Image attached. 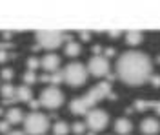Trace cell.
<instances>
[{
  "instance_id": "cell-18",
  "label": "cell",
  "mask_w": 160,
  "mask_h": 135,
  "mask_svg": "<svg viewBox=\"0 0 160 135\" xmlns=\"http://www.w3.org/2000/svg\"><path fill=\"white\" fill-rule=\"evenodd\" d=\"M53 132H55V135H68L69 133V124L66 121H57L53 126Z\"/></svg>"
},
{
  "instance_id": "cell-22",
  "label": "cell",
  "mask_w": 160,
  "mask_h": 135,
  "mask_svg": "<svg viewBox=\"0 0 160 135\" xmlns=\"http://www.w3.org/2000/svg\"><path fill=\"white\" fill-rule=\"evenodd\" d=\"M38 66H40V59H37V57H29L28 59V71H35Z\"/></svg>"
},
{
  "instance_id": "cell-14",
  "label": "cell",
  "mask_w": 160,
  "mask_h": 135,
  "mask_svg": "<svg viewBox=\"0 0 160 135\" xmlns=\"http://www.w3.org/2000/svg\"><path fill=\"white\" fill-rule=\"evenodd\" d=\"M133 130V124H131L129 119H117V122H115V132L120 135H128Z\"/></svg>"
},
{
  "instance_id": "cell-28",
  "label": "cell",
  "mask_w": 160,
  "mask_h": 135,
  "mask_svg": "<svg viewBox=\"0 0 160 135\" xmlns=\"http://www.w3.org/2000/svg\"><path fill=\"white\" fill-rule=\"evenodd\" d=\"M8 59H9V53H8V51H2V49H0V62H6Z\"/></svg>"
},
{
  "instance_id": "cell-32",
  "label": "cell",
  "mask_w": 160,
  "mask_h": 135,
  "mask_svg": "<svg viewBox=\"0 0 160 135\" xmlns=\"http://www.w3.org/2000/svg\"><path fill=\"white\" fill-rule=\"evenodd\" d=\"M88 135H95V133H93V132H89V133H88Z\"/></svg>"
},
{
  "instance_id": "cell-13",
  "label": "cell",
  "mask_w": 160,
  "mask_h": 135,
  "mask_svg": "<svg viewBox=\"0 0 160 135\" xmlns=\"http://www.w3.org/2000/svg\"><path fill=\"white\" fill-rule=\"evenodd\" d=\"M149 108H153L155 112H160V102L158 101H137L133 106V110H137V112H144Z\"/></svg>"
},
{
  "instance_id": "cell-3",
  "label": "cell",
  "mask_w": 160,
  "mask_h": 135,
  "mask_svg": "<svg viewBox=\"0 0 160 135\" xmlns=\"http://www.w3.org/2000/svg\"><path fill=\"white\" fill-rule=\"evenodd\" d=\"M24 130L29 135H44L49 130V119L48 115L40 113V112H31V113L24 115Z\"/></svg>"
},
{
  "instance_id": "cell-21",
  "label": "cell",
  "mask_w": 160,
  "mask_h": 135,
  "mask_svg": "<svg viewBox=\"0 0 160 135\" xmlns=\"http://www.w3.org/2000/svg\"><path fill=\"white\" fill-rule=\"evenodd\" d=\"M69 130H73V133H77V135H82V133H86V124L84 122H80V121H77V122H73V126H71Z\"/></svg>"
},
{
  "instance_id": "cell-16",
  "label": "cell",
  "mask_w": 160,
  "mask_h": 135,
  "mask_svg": "<svg viewBox=\"0 0 160 135\" xmlns=\"http://www.w3.org/2000/svg\"><path fill=\"white\" fill-rule=\"evenodd\" d=\"M126 42L129 44V46H137L142 42V33L137 31V29H133V31H128L126 33Z\"/></svg>"
},
{
  "instance_id": "cell-26",
  "label": "cell",
  "mask_w": 160,
  "mask_h": 135,
  "mask_svg": "<svg viewBox=\"0 0 160 135\" xmlns=\"http://www.w3.org/2000/svg\"><path fill=\"white\" fill-rule=\"evenodd\" d=\"M148 80H151V84H153V86L157 88V86L160 84V77H158V75H151V77L148 79Z\"/></svg>"
},
{
  "instance_id": "cell-25",
  "label": "cell",
  "mask_w": 160,
  "mask_h": 135,
  "mask_svg": "<svg viewBox=\"0 0 160 135\" xmlns=\"http://www.w3.org/2000/svg\"><path fill=\"white\" fill-rule=\"evenodd\" d=\"M113 55H115V49H113V48H106V49H104V55H102V57H106V59L109 60V57H113Z\"/></svg>"
},
{
  "instance_id": "cell-1",
  "label": "cell",
  "mask_w": 160,
  "mask_h": 135,
  "mask_svg": "<svg viewBox=\"0 0 160 135\" xmlns=\"http://www.w3.org/2000/svg\"><path fill=\"white\" fill-rule=\"evenodd\" d=\"M117 75L128 86H140L153 75V62L142 51H126L117 62Z\"/></svg>"
},
{
  "instance_id": "cell-29",
  "label": "cell",
  "mask_w": 160,
  "mask_h": 135,
  "mask_svg": "<svg viewBox=\"0 0 160 135\" xmlns=\"http://www.w3.org/2000/svg\"><path fill=\"white\" fill-rule=\"evenodd\" d=\"M100 51H102L100 46H95V48H93V53H95V55H100Z\"/></svg>"
},
{
  "instance_id": "cell-2",
  "label": "cell",
  "mask_w": 160,
  "mask_h": 135,
  "mask_svg": "<svg viewBox=\"0 0 160 135\" xmlns=\"http://www.w3.org/2000/svg\"><path fill=\"white\" fill-rule=\"evenodd\" d=\"M102 99H111V101L117 99V97L113 95V91H111V82H108V80L98 82L97 86H93L86 95H82L78 99L71 101L69 110H71V113H75V115H86L89 110H93L95 104L98 102V101H102Z\"/></svg>"
},
{
  "instance_id": "cell-17",
  "label": "cell",
  "mask_w": 160,
  "mask_h": 135,
  "mask_svg": "<svg viewBox=\"0 0 160 135\" xmlns=\"http://www.w3.org/2000/svg\"><path fill=\"white\" fill-rule=\"evenodd\" d=\"M66 55L68 57H77V55H80V44L75 40H69L66 42Z\"/></svg>"
},
{
  "instance_id": "cell-6",
  "label": "cell",
  "mask_w": 160,
  "mask_h": 135,
  "mask_svg": "<svg viewBox=\"0 0 160 135\" xmlns=\"http://www.w3.org/2000/svg\"><path fill=\"white\" fill-rule=\"evenodd\" d=\"M109 122V115L106 113L104 110H98V108H93L89 110L88 113H86V128L93 132V133H97V132H102L106 126Z\"/></svg>"
},
{
  "instance_id": "cell-7",
  "label": "cell",
  "mask_w": 160,
  "mask_h": 135,
  "mask_svg": "<svg viewBox=\"0 0 160 135\" xmlns=\"http://www.w3.org/2000/svg\"><path fill=\"white\" fill-rule=\"evenodd\" d=\"M38 104H42V106L48 108V110H55V108L62 106V104H64V93H62V90H60V88H55V86L46 88V90L40 93Z\"/></svg>"
},
{
  "instance_id": "cell-8",
  "label": "cell",
  "mask_w": 160,
  "mask_h": 135,
  "mask_svg": "<svg viewBox=\"0 0 160 135\" xmlns=\"http://www.w3.org/2000/svg\"><path fill=\"white\" fill-rule=\"evenodd\" d=\"M88 70L93 77H108L109 75V60L102 55H95L88 64Z\"/></svg>"
},
{
  "instance_id": "cell-19",
  "label": "cell",
  "mask_w": 160,
  "mask_h": 135,
  "mask_svg": "<svg viewBox=\"0 0 160 135\" xmlns=\"http://www.w3.org/2000/svg\"><path fill=\"white\" fill-rule=\"evenodd\" d=\"M48 82H51L55 88H58V84L64 82V77H62V71H53L49 73V79H48Z\"/></svg>"
},
{
  "instance_id": "cell-15",
  "label": "cell",
  "mask_w": 160,
  "mask_h": 135,
  "mask_svg": "<svg viewBox=\"0 0 160 135\" xmlns=\"http://www.w3.org/2000/svg\"><path fill=\"white\" fill-rule=\"evenodd\" d=\"M15 91H17V88H15L11 82H6L4 86H0V93H2V97H4V101L13 99V97H15Z\"/></svg>"
},
{
  "instance_id": "cell-23",
  "label": "cell",
  "mask_w": 160,
  "mask_h": 135,
  "mask_svg": "<svg viewBox=\"0 0 160 135\" xmlns=\"http://www.w3.org/2000/svg\"><path fill=\"white\" fill-rule=\"evenodd\" d=\"M13 75H15V71H13L11 68H6V70H2V73H0V77H2L6 82H9L11 79H13Z\"/></svg>"
},
{
  "instance_id": "cell-4",
  "label": "cell",
  "mask_w": 160,
  "mask_h": 135,
  "mask_svg": "<svg viewBox=\"0 0 160 135\" xmlns=\"http://www.w3.org/2000/svg\"><path fill=\"white\" fill-rule=\"evenodd\" d=\"M38 48H46V49H57L62 42H69L73 40L69 35L62 31H53V29H40L35 33Z\"/></svg>"
},
{
  "instance_id": "cell-20",
  "label": "cell",
  "mask_w": 160,
  "mask_h": 135,
  "mask_svg": "<svg viewBox=\"0 0 160 135\" xmlns=\"http://www.w3.org/2000/svg\"><path fill=\"white\" fill-rule=\"evenodd\" d=\"M22 80H24V86H29V84H35L38 80V77H37V73L35 71H26L24 73V77H22Z\"/></svg>"
},
{
  "instance_id": "cell-5",
  "label": "cell",
  "mask_w": 160,
  "mask_h": 135,
  "mask_svg": "<svg viewBox=\"0 0 160 135\" xmlns=\"http://www.w3.org/2000/svg\"><path fill=\"white\" fill-rule=\"evenodd\" d=\"M62 77H64V82H68L69 86H73V88H78V86H82V84L86 82V79H88V70H86L84 64L71 62L64 68Z\"/></svg>"
},
{
  "instance_id": "cell-12",
  "label": "cell",
  "mask_w": 160,
  "mask_h": 135,
  "mask_svg": "<svg viewBox=\"0 0 160 135\" xmlns=\"http://www.w3.org/2000/svg\"><path fill=\"white\" fill-rule=\"evenodd\" d=\"M31 97H33V91H31L29 86H20L15 91V101L17 102H29Z\"/></svg>"
},
{
  "instance_id": "cell-9",
  "label": "cell",
  "mask_w": 160,
  "mask_h": 135,
  "mask_svg": "<svg viewBox=\"0 0 160 135\" xmlns=\"http://www.w3.org/2000/svg\"><path fill=\"white\" fill-rule=\"evenodd\" d=\"M58 66H60V57L55 55V53H48V55H44V59H40V68L48 73L58 71Z\"/></svg>"
},
{
  "instance_id": "cell-31",
  "label": "cell",
  "mask_w": 160,
  "mask_h": 135,
  "mask_svg": "<svg viewBox=\"0 0 160 135\" xmlns=\"http://www.w3.org/2000/svg\"><path fill=\"white\" fill-rule=\"evenodd\" d=\"M8 135H26V133H24V132H17V130H15V132H9Z\"/></svg>"
},
{
  "instance_id": "cell-11",
  "label": "cell",
  "mask_w": 160,
  "mask_h": 135,
  "mask_svg": "<svg viewBox=\"0 0 160 135\" xmlns=\"http://www.w3.org/2000/svg\"><path fill=\"white\" fill-rule=\"evenodd\" d=\"M6 121L9 122V124H20L22 121H24V113H22V110L20 108H9L8 110V113H6Z\"/></svg>"
},
{
  "instance_id": "cell-24",
  "label": "cell",
  "mask_w": 160,
  "mask_h": 135,
  "mask_svg": "<svg viewBox=\"0 0 160 135\" xmlns=\"http://www.w3.org/2000/svg\"><path fill=\"white\" fill-rule=\"evenodd\" d=\"M0 132H2V133H6V135L11 132V124L8 122V121H0Z\"/></svg>"
},
{
  "instance_id": "cell-30",
  "label": "cell",
  "mask_w": 160,
  "mask_h": 135,
  "mask_svg": "<svg viewBox=\"0 0 160 135\" xmlns=\"http://www.w3.org/2000/svg\"><path fill=\"white\" fill-rule=\"evenodd\" d=\"M109 35L113 37V39H117V37L120 35V31H118V29H117V31H109Z\"/></svg>"
},
{
  "instance_id": "cell-27",
  "label": "cell",
  "mask_w": 160,
  "mask_h": 135,
  "mask_svg": "<svg viewBox=\"0 0 160 135\" xmlns=\"http://www.w3.org/2000/svg\"><path fill=\"white\" fill-rule=\"evenodd\" d=\"M80 39H82L84 42H88L91 39V33L89 31H80Z\"/></svg>"
},
{
  "instance_id": "cell-10",
  "label": "cell",
  "mask_w": 160,
  "mask_h": 135,
  "mask_svg": "<svg viewBox=\"0 0 160 135\" xmlns=\"http://www.w3.org/2000/svg\"><path fill=\"white\" fill-rule=\"evenodd\" d=\"M158 121L157 119H153V117H148V119H144L142 122H140V132L144 135H157L158 133Z\"/></svg>"
}]
</instances>
